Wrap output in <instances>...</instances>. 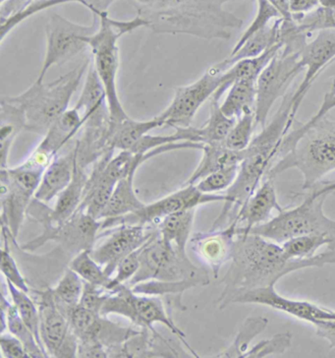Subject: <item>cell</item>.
Wrapping results in <instances>:
<instances>
[{"label":"cell","mask_w":335,"mask_h":358,"mask_svg":"<svg viewBox=\"0 0 335 358\" xmlns=\"http://www.w3.org/2000/svg\"><path fill=\"white\" fill-rule=\"evenodd\" d=\"M335 250L327 249L307 259L289 258L279 243L258 234L237 236L230 268L221 284L223 294L219 296V309L230 306L235 295L247 290L276 287L284 275L302 268L334 265Z\"/></svg>","instance_id":"6da1fadb"},{"label":"cell","mask_w":335,"mask_h":358,"mask_svg":"<svg viewBox=\"0 0 335 358\" xmlns=\"http://www.w3.org/2000/svg\"><path fill=\"white\" fill-rule=\"evenodd\" d=\"M154 33L229 40L243 25L224 4L237 0H130Z\"/></svg>","instance_id":"7a4b0ae2"},{"label":"cell","mask_w":335,"mask_h":358,"mask_svg":"<svg viewBox=\"0 0 335 358\" xmlns=\"http://www.w3.org/2000/svg\"><path fill=\"white\" fill-rule=\"evenodd\" d=\"M292 95L286 93L282 96L281 108L272 117L271 122L262 128L244 150V158L241 162L237 178L226 191L223 211L216 217L211 229H223L234 221L241 208L254 194L276 163L282 142L292 128L289 125Z\"/></svg>","instance_id":"3957f363"},{"label":"cell","mask_w":335,"mask_h":358,"mask_svg":"<svg viewBox=\"0 0 335 358\" xmlns=\"http://www.w3.org/2000/svg\"><path fill=\"white\" fill-rule=\"evenodd\" d=\"M290 169L302 173L303 190L319 185L327 173L335 171V122L322 118L306 129L294 127L284 138L281 153L266 178Z\"/></svg>","instance_id":"277c9868"},{"label":"cell","mask_w":335,"mask_h":358,"mask_svg":"<svg viewBox=\"0 0 335 358\" xmlns=\"http://www.w3.org/2000/svg\"><path fill=\"white\" fill-rule=\"evenodd\" d=\"M308 37L307 34L298 28L295 21H281V48L257 80L255 106L257 127H266L272 106L279 96L288 93L293 80L304 70L301 65V50L307 43Z\"/></svg>","instance_id":"5b68a950"},{"label":"cell","mask_w":335,"mask_h":358,"mask_svg":"<svg viewBox=\"0 0 335 358\" xmlns=\"http://www.w3.org/2000/svg\"><path fill=\"white\" fill-rule=\"evenodd\" d=\"M96 16L100 23L96 32L87 38V43L91 53V64L107 94L112 122H120L129 115L123 108L118 94L117 75L120 65L118 42L128 33L142 27L147 28L148 24L138 14L128 21L115 20L108 11L100 12Z\"/></svg>","instance_id":"8992f818"},{"label":"cell","mask_w":335,"mask_h":358,"mask_svg":"<svg viewBox=\"0 0 335 358\" xmlns=\"http://www.w3.org/2000/svg\"><path fill=\"white\" fill-rule=\"evenodd\" d=\"M91 58L52 82L35 81L20 95L8 96L23 111L26 131L45 135L48 128L68 110L70 101L88 72Z\"/></svg>","instance_id":"52a82bcc"},{"label":"cell","mask_w":335,"mask_h":358,"mask_svg":"<svg viewBox=\"0 0 335 358\" xmlns=\"http://www.w3.org/2000/svg\"><path fill=\"white\" fill-rule=\"evenodd\" d=\"M327 197V195H315L312 192L302 204L279 212L269 222L253 227L249 234H258L276 243H285L296 236L324 234L332 239L335 249V221L324 213Z\"/></svg>","instance_id":"ba28073f"},{"label":"cell","mask_w":335,"mask_h":358,"mask_svg":"<svg viewBox=\"0 0 335 358\" xmlns=\"http://www.w3.org/2000/svg\"><path fill=\"white\" fill-rule=\"evenodd\" d=\"M140 261L138 272L127 282L129 287L151 280L168 282L191 280L199 282L200 285L209 284L207 270L194 265L188 256L182 255L172 244L163 241L161 234L142 248Z\"/></svg>","instance_id":"9c48e42d"},{"label":"cell","mask_w":335,"mask_h":358,"mask_svg":"<svg viewBox=\"0 0 335 358\" xmlns=\"http://www.w3.org/2000/svg\"><path fill=\"white\" fill-rule=\"evenodd\" d=\"M100 314L105 317L110 314L126 317L134 325L139 328L148 329L156 337L165 340L154 328V324H161L181 340L183 345L189 350L191 355L199 357L198 353L187 343L186 335L168 315L165 303L160 296L135 294L128 285H121L113 290L103 304Z\"/></svg>","instance_id":"30bf717a"},{"label":"cell","mask_w":335,"mask_h":358,"mask_svg":"<svg viewBox=\"0 0 335 358\" xmlns=\"http://www.w3.org/2000/svg\"><path fill=\"white\" fill-rule=\"evenodd\" d=\"M43 227V232L33 241L21 246L23 251H36L48 241H55L64 252L75 256L84 250H91L98 241L101 222L91 217L85 210H78L66 221L59 224H52L47 217L38 213H28Z\"/></svg>","instance_id":"8fae6325"},{"label":"cell","mask_w":335,"mask_h":358,"mask_svg":"<svg viewBox=\"0 0 335 358\" xmlns=\"http://www.w3.org/2000/svg\"><path fill=\"white\" fill-rule=\"evenodd\" d=\"M98 23L100 20L96 15H93L91 25H82L59 14H52L45 27L47 48L42 69L36 81H45L50 69L66 64L72 58L85 52L89 48L87 38L96 32Z\"/></svg>","instance_id":"7c38bea8"},{"label":"cell","mask_w":335,"mask_h":358,"mask_svg":"<svg viewBox=\"0 0 335 358\" xmlns=\"http://www.w3.org/2000/svg\"><path fill=\"white\" fill-rule=\"evenodd\" d=\"M225 194H209L198 189L194 185H184L161 199L144 205L139 211L124 216L103 220L100 231L127 224V226H154L174 213L194 209L214 202H225Z\"/></svg>","instance_id":"4fadbf2b"},{"label":"cell","mask_w":335,"mask_h":358,"mask_svg":"<svg viewBox=\"0 0 335 358\" xmlns=\"http://www.w3.org/2000/svg\"><path fill=\"white\" fill-rule=\"evenodd\" d=\"M224 71L218 64H214L197 81L177 87L170 106L158 115L163 125L175 129L191 127L201 106L218 91Z\"/></svg>","instance_id":"5bb4252c"},{"label":"cell","mask_w":335,"mask_h":358,"mask_svg":"<svg viewBox=\"0 0 335 358\" xmlns=\"http://www.w3.org/2000/svg\"><path fill=\"white\" fill-rule=\"evenodd\" d=\"M31 292L35 294L34 301L40 310V338L48 357H77L78 338L72 331L67 317L55 303L52 287Z\"/></svg>","instance_id":"9a60e30c"},{"label":"cell","mask_w":335,"mask_h":358,"mask_svg":"<svg viewBox=\"0 0 335 358\" xmlns=\"http://www.w3.org/2000/svg\"><path fill=\"white\" fill-rule=\"evenodd\" d=\"M158 234V227L154 226L122 224L105 229L98 234V239L100 237H107V239L103 243L94 246L90 251L91 256L103 268L105 274L112 278L123 259L138 250Z\"/></svg>","instance_id":"2e32d148"},{"label":"cell","mask_w":335,"mask_h":358,"mask_svg":"<svg viewBox=\"0 0 335 358\" xmlns=\"http://www.w3.org/2000/svg\"><path fill=\"white\" fill-rule=\"evenodd\" d=\"M335 60V29L318 32L314 40L307 42L301 50V65L306 70L303 81L293 93L289 125L293 127L296 115L308 90L318 76Z\"/></svg>","instance_id":"e0dca14e"},{"label":"cell","mask_w":335,"mask_h":358,"mask_svg":"<svg viewBox=\"0 0 335 358\" xmlns=\"http://www.w3.org/2000/svg\"><path fill=\"white\" fill-rule=\"evenodd\" d=\"M259 304L271 307L276 310L317 325L322 321L334 320L335 312L315 306L308 301H297L282 296L276 290V287H262L247 290L235 295L230 304Z\"/></svg>","instance_id":"ac0fdd59"},{"label":"cell","mask_w":335,"mask_h":358,"mask_svg":"<svg viewBox=\"0 0 335 358\" xmlns=\"http://www.w3.org/2000/svg\"><path fill=\"white\" fill-rule=\"evenodd\" d=\"M236 237L237 221L234 220L224 229L198 232L190 239L193 251L202 262L211 268L216 279H218L223 265L232 259Z\"/></svg>","instance_id":"d6986e66"},{"label":"cell","mask_w":335,"mask_h":358,"mask_svg":"<svg viewBox=\"0 0 335 358\" xmlns=\"http://www.w3.org/2000/svg\"><path fill=\"white\" fill-rule=\"evenodd\" d=\"M274 211L279 213L283 209L277 201L274 179L266 178L238 213L235 219L237 236L248 234L253 227L269 222Z\"/></svg>","instance_id":"ffe728a7"},{"label":"cell","mask_w":335,"mask_h":358,"mask_svg":"<svg viewBox=\"0 0 335 358\" xmlns=\"http://www.w3.org/2000/svg\"><path fill=\"white\" fill-rule=\"evenodd\" d=\"M76 156V147L74 144L73 148L67 153L59 154L55 157L43 173L40 185L34 197L35 199L47 204L55 197H59L73 178Z\"/></svg>","instance_id":"44dd1931"},{"label":"cell","mask_w":335,"mask_h":358,"mask_svg":"<svg viewBox=\"0 0 335 358\" xmlns=\"http://www.w3.org/2000/svg\"><path fill=\"white\" fill-rule=\"evenodd\" d=\"M85 120L76 108H68L57 118L43 135L38 147L57 157L62 148L66 146L83 129Z\"/></svg>","instance_id":"7402d4cb"},{"label":"cell","mask_w":335,"mask_h":358,"mask_svg":"<svg viewBox=\"0 0 335 358\" xmlns=\"http://www.w3.org/2000/svg\"><path fill=\"white\" fill-rule=\"evenodd\" d=\"M201 151H202L201 162L184 185H196L202 178H206L207 176L218 169L240 164L244 158V151H234L229 149L224 142L202 144Z\"/></svg>","instance_id":"603a6c76"},{"label":"cell","mask_w":335,"mask_h":358,"mask_svg":"<svg viewBox=\"0 0 335 358\" xmlns=\"http://www.w3.org/2000/svg\"><path fill=\"white\" fill-rule=\"evenodd\" d=\"M161 127H163V122L158 115L148 120H136L129 116L120 122H112L108 147L119 151H130L151 130Z\"/></svg>","instance_id":"cb8c5ba5"},{"label":"cell","mask_w":335,"mask_h":358,"mask_svg":"<svg viewBox=\"0 0 335 358\" xmlns=\"http://www.w3.org/2000/svg\"><path fill=\"white\" fill-rule=\"evenodd\" d=\"M281 45L282 42L281 41V43L269 48L267 52L262 53L259 57L245 58V59H241L231 65L228 70L224 71L221 86L211 98L221 101V96L224 95L225 92L228 91L231 85L238 81V80L257 81L260 75L264 71V69H266L267 65L269 64L276 52H278Z\"/></svg>","instance_id":"d4e9b609"},{"label":"cell","mask_w":335,"mask_h":358,"mask_svg":"<svg viewBox=\"0 0 335 358\" xmlns=\"http://www.w3.org/2000/svg\"><path fill=\"white\" fill-rule=\"evenodd\" d=\"M26 130L23 111L16 103L3 96L0 103V166L8 168V156L17 135Z\"/></svg>","instance_id":"484cf974"},{"label":"cell","mask_w":335,"mask_h":358,"mask_svg":"<svg viewBox=\"0 0 335 358\" xmlns=\"http://www.w3.org/2000/svg\"><path fill=\"white\" fill-rule=\"evenodd\" d=\"M281 18L276 19L261 31L248 38L237 52L231 53L226 59L218 62L219 66L228 70L231 65L245 58L259 57L269 48L281 43Z\"/></svg>","instance_id":"4316f807"},{"label":"cell","mask_w":335,"mask_h":358,"mask_svg":"<svg viewBox=\"0 0 335 358\" xmlns=\"http://www.w3.org/2000/svg\"><path fill=\"white\" fill-rule=\"evenodd\" d=\"M1 333L6 332L7 329L9 333L20 340L30 358L48 357L47 353L38 343L32 331L22 320L13 302L11 303L7 301L4 294H2L1 299Z\"/></svg>","instance_id":"83f0119b"},{"label":"cell","mask_w":335,"mask_h":358,"mask_svg":"<svg viewBox=\"0 0 335 358\" xmlns=\"http://www.w3.org/2000/svg\"><path fill=\"white\" fill-rule=\"evenodd\" d=\"M197 208L185 210V211L174 213L165 217L156 224L161 238L166 243L172 244L178 252L188 256L186 252L187 244L191 236L193 224Z\"/></svg>","instance_id":"f1b7e54d"},{"label":"cell","mask_w":335,"mask_h":358,"mask_svg":"<svg viewBox=\"0 0 335 358\" xmlns=\"http://www.w3.org/2000/svg\"><path fill=\"white\" fill-rule=\"evenodd\" d=\"M136 171H132L129 176L122 178L115 186L107 207L100 214L98 219L100 221L131 214V213L139 211L146 205L139 199L135 190L134 178Z\"/></svg>","instance_id":"f546056e"},{"label":"cell","mask_w":335,"mask_h":358,"mask_svg":"<svg viewBox=\"0 0 335 358\" xmlns=\"http://www.w3.org/2000/svg\"><path fill=\"white\" fill-rule=\"evenodd\" d=\"M257 101V81L238 80L231 85L228 95L221 105V110L230 118L240 117L254 111Z\"/></svg>","instance_id":"4dcf8cb0"},{"label":"cell","mask_w":335,"mask_h":358,"mask_svg":"<svg viewBox=\"0 0 335 358\" xmlns=\"http://www.w3.org/2000/svg\"><path fill=\"white\" fill-rule=\"evenodd\" d=\"M83 290L84 280L80 275L72 268H67L57 287L52 289L55 303L65 316L80 304Z\"/></svg>","instance_id":"1f68e13d"},{"label":"cell","mask_w":335,"mask_h":358,"mask_svg":"<svg viewBox=\"0 0 335 358\" xmlns=\"http://www.w3.org/2000/svg\"><path fill=\"white\" fill-rule=\"evenodd\" d=\"M267 324L269 320L266 317H249L246 319L233 342L216 357L244 358L246 352L250 350L251 343L267 328Z\"/></svg>","instance_id":"d6a6232c"},{"label":"cell","mask_w":335,"mask_h":358,"mask_svg":"<svg viewBox=\"0 0 335 358\" xmlns=\"http://www.w3.org/2000/svg\"><path fill=\"white\" fill-rule=\"evenodd\" d=\"M201 287L199 282L191 280H175V282H168V280H151L147 282H140L130 287L135 294L154 295V296H165L170 299L172 296L177 304L179 310H185V306L181 301L182 294L186 290L193 287Z\"/></svg>","instance_id":"836d02e7"},{"label":"cell","mask_w":335,"mask_h":358,"mask_svg":"<svg viewBox=\"0 0 335 358\" xmlns=\"http://www.w3.org/2000/svg\"><path fill=\"white\" fill-rule=\"evenodd\" d=\"M236 122V118L226 116L221 110L219 100L211 98L209 100V117L208 122L202 127H198L200 142L218 143L225 141L226 137L230 132Z\"/></svg>","instance_id":"e575fe53"},{"label":"cell","mask_w":335,"mask_h":358,"mask_svg":"<svg viewBox=\"0 0 335 358\" xmlns=\"http://www.w3.org/2000/svg\"><path fill=\"white\" fill-rule=\"evenodd\" d=\"M69 2H78L81 4L80 0H28L15 13L0 20V43L2 45L4 40L10 35L12 31L30 17L52 8V7L60 6V4L69 3Z\"/></svg>","instance_id":"d590c367"},{"label":"cell","mask_w":335,"mask_h":358,"mask_svg":"<svg viewBox=\"0 0 335 358\" xmlns=\"http://www.w3.org/2000/svg\"><path fill=\"white\" fill-rule=\"evenodd\" d=\"M6 285L7 290H8L9 295H10L12 302H13L14 306H15L22 320H23L24 323L28 326V328L32 331L38 343L42 345V348L45 352L42 338H40V310H38V304L36 303L33 297H31L27 292H24L23 290L17 289L15 285H12L11 282H6Z\"/></svg>","instance_id":"8d00e7d4"},{"label":"cell","mask_w":335,"mask_h":358,"mask_svg":"<svg viewBox=\"0 0 335 358\" xmlns=\"http://www.w3.org/2000/svg\"><path fill=\"white\" fill-rule=\"evenodd\" d=\"M302 32L311 34L335 29V0H320V6L305 15L294 17Z\"/></svg>","instance_id":"74e56055"},{"label":"cell","mask_w":335,"mask_h":358,"mask_svg":"<svg viewBox=\"0 0 335 358\" xmlns=\"http://www.w3.org/2000/svg\"><path fill=\"white\" fill-rule=\"evenodd\" d=\"M282 249L289 258L307 259L317 255L315 252L322 246L334 249V243L329 236L324 234H308L292 237L282 243Z\"/></svg>","instance_id":"f35d334b"},{"label":"cell","mask_w":335,"mask_h":358,"mask_svg":"<svg viewBox=\"0 0 335 358\" xmlns=\"http://www.w3.org/2000/svg\"><path fill=\"white\" fill-rule=\"evenodd\" d=\"M91 250H84L72 258L69 268L80 275L84 282L110 290L112 278L105 274L100 264L94 260Z\"/></svg>","instance_id":"ab89813d"},{"label":"cell","mask_w":335,"mask_h":358,"mask_svg":"<svg viewBox=\"0 0 335 358\" xmlns=\"http://www.w3.org/2000/svg\"><path fill=\"white\" fill-rule=\"evenodd\" d=\"M255 127L257 123H255L254 111L244 113L236 120L224 144L229 149L234 151H244L254 138L253 134H254Z\"/></svg>","instance_id":"60d3db41"},{"label":"cell","mask_w":335,"mask_h":358,"mask_svg":"<svg viewBox=\"0 0 335 358\" xmlns=\"http://www.w3.org/2000/svg\"><path fill=\"white\" fill-rule=\"evenodd\" d=\"M2 236H3L4 241L3 246L1 248V258H0V268H1L2 274L6 278V282H11L12 285H15L17 289L30 294L31 289L28 287L25 278L21 274L20 270L10 253L9 241L13 236H12L8 227L2 226Z\"/></svg>","instance_id":"b9f144b4"},{"label":"cell","mask_w":335,"mask_h":358,"mask_svg":"<svg viewBox=\"0 0 335 358\" xmlns=\"http://www.w3.org/2000/svg\"><path fill=\"white\" fill-rule=\"evenodd\" d=\"M240 164L218 169L202 178L196 185L198 189L209 194H218L221 191H228L232 186L239 173Z\"/></svg>","instance_id":"7bdbcfd3"},{"label":"cell","mask_w":335,"mask_h":358,"mask_svg":"<svg viewBox=\"0 0 335 358\" xmlns=\"http://www.w3.org/2000/svg\"><path fill=\"white\" fill-rule=\"evenodd\" d=\"M292 343L290 332L276 334L274 337L266 338L255 343L246 352L244 358H264L271 355H283Z\"/></svg>","instance_id":"ee69618b"},{"label":"cell","mask_w":335,"mask_h":358,"mask_svg":"<svg viewBox=\"0 0 335 358\" xmlns=\"http://www.w3.org/2000/svg\"><path fill=\"white\" fill-rule=\"evenodd\" d=\"M257 15H255L254 20L252 21L250 26L248 27L247 30L241 36L238 42L236 43L231 53L237 52L241 45H242L248 38L252 37L254 34L261 31L265 27L269 25L271 20H276V19L281 18V14L274 8V6H272L269 0H257Z\"/></svg>","instance_id":"f6af8a7d"},{"label":"cell","mask_w":335,"mask_h":358,"mask_svg":"<svg viewBox=\"0 0 335 358\" xmlns=\"http://www.w3.org/2000/svg\"><path fill=\"white\" fill-rule=\"evenodd\" d=\"M142 248L129 254L117 266V274L112 278V285H110V292H113L119 285H127V282L137 274L141 265L140 254H141Z\"/></svg>","instance_id":"bcb514c9"},{"label":"cell","mask_w":335,"mask_h":358,"mask_svg":"<svg viewBox=\"0 0 335 358\" xmlns=\"http://www.w3.org/2000/svg\"><path fill=\"white\" fill-rule=\"evenodd\" d=\"M112 292L98 285L84 282L83 294H82L80 306L89 310L100 313L103 304L107 301Z\"/></svg>","instance_id":"7dc6e473"},{"label":"cell","mask_w":335,"mask_h":358,"mask_svg":"<svg viewBox=\"0 0 335 358\" xmlns=\"http://www.w3.org/2000/svg\"><path fill=\"white\" fill-rule=\"evenodd\" d=\"M0 348L2 357L27 358L30 357L24 348L23 343L12 334L1 333L0 336Z\"/></svg>","instance_id":"c3c4849f"},{"label":"cell","mask_w":335,"mask_h":358,"mask_svg":"<svg viewBox=\"0 0 335 358\" xmlns=\"http://www.w3.org/2000/svg\"><path fill=\"white\" fill-rule=\"evenodd\" d=\"M334 108H335V79L334 82H332V88L325 94L324 101H322V106H320L317 113H315L312 118H310L307 122L303 123V124L298 122V125L296 127L301 130L306 129V128L310 127L311 125L314 124V123L319 122L322 118L325 117V115H327L330 110H334Z\"/></svg>","instance_id":"681fc988"},{"label":"cell","mask_w":335,"mask_h":358,"mask_svg":"<svg viewBox=\"0 0 335 358\" xmlns=\"http://www.w3.org/2000/svg\"><path fill=\"white\" fill-rule=\"evenodd\" d=\"M77 357H110L107 348L98 341H78Z\"/></svg>","instance_id":"f907efd6"},{"label":"cell","mask_w":335,"mask_h":358,"mask_svg":"<svg viewBox=\"0 0 335 358\" xmlns=\"http://www.w3.org/2000/svg\"><path fill=\"white\" fill-rule=\"evenodd\" d=\"M320 6V0H290V11L294 17L305 15Z\"/></svg>","instance_id":"816d5d0a"},{"label":"cell","mask_w":335,"mask_h":358,"mask_svg":"<svg viewBox=\"0 0 335 358\" xmlns=\"http://www.w3.org/2000/svg\"><path fill=\"white\" fill-rule=\"evenodd\" d=\"M315 333L319 337L325 338L329 343L330 348H335V319L322 321L315 325Z\"/></svg>","instance_id":"f5cc1de1"},{"label":"cell","mask_w":335,"mask_h":358,"mask_svg":"<svg viewBox=\"0 0 335 358\" xmlns=\"http://www.w3.org/2000/svg\"><path fill=\"white\" fill-rule=\"evenodd\" d=\"M274 8L281 14L283 20H294L292 13L290 11V0H269Z\"/></svg>","instance_id":"db71d44e"},{"label":"cell","mask_w":335,"mask_h":358,"mask_svg":"<svg viewBox=\"0 0 335 358\" xmlns=\"http://www.w3.org/2000/svg\"><path fill=\"white\" fill-rule=\"evenodd\" d=\"M89 6V10L93 15H98L103 11H107L108 7L112 6L115 0H86Z\"/></svg>","instance_id":"11a10c76"},{"label":"cell","mask_w":335,"mask_h":358,"mask_svg":"<svg viewBox=\"0 0 335 358\" xmlns=\"http://www.w3.org/2000/svg\"><path fill=\"white\" fill-rule=\"evenodd\" d=\"M322 187L317 188L318 193L320 194L329 195L330 193L334 192L335 191V180L329 181V182H322Z\"/></svg>","instance_id":"9f6ffc18"},{"label":"cell","mask_w":335,"mask_h":358,"mask_svg":"<svg viewBox=\"0 0 335 358\" xmlns=\"http://www.w3.org/2000/svg\"><path fill=\"white\" fill-rule=\"evenodd\" d=\"M4 1V0H0V2ZM82 6L86 7V8H89L88 3H87L86 0H80Z\"/></svg>","instance_id":"6f0895ef"}]
</instances>
